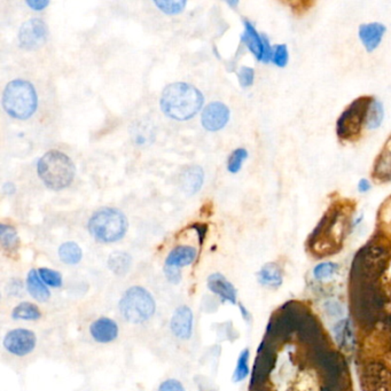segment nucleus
<instances>
[{"mask_svg":"<svg viewBox=\"0 0 391 391\" xmlns=\"http://www.w3.org/2000/svg\"><path fill=\"white\" fill-rule=\"evenodd\" d=\"M26 290L29 295L37 302H48L51 299V290L48 285L41 280L38 270H30L26 280Z\"/></svg>","mask_w":391,"mask_h":391,"instance_id":"obj_18","label":"nucleus"},{"mask_svg":"<svg viewBox=\"0 0 391 391\" xmlns=\"http://www.w3.org/2000/svg\"><path fill=\"white\" fill-rule=\"evenodd\" d=\"M350 326L347 325V321H342V323H339L337 326V337L339 343L341 345H343V343H347L349 339H351Z\"/></svg>","mask_w":391,"mask_h":391,"instance_id":"obj_33","label":"nucleus"},{"mask_svg":"<svg viewBox=\"0 0 391 391\" xmlns=\"http://www.w3.org/2000/svg\"><path fill=\"white\" fill-rule=\"evenodd\" d=\"M48 26L41 19H30L21 26L19 44L26 51H34L44 46L48 41Z\"/></svg>","mask_w":391,"mask_h":391,"instance_id":"obj_8","label":"nucleus"},{"mask_svg":"<svg viewBox=\"0 0 391 391\" xmlns=\"http://www.w3.org/2000/svg\"><path fill=\"white\" fill-rule=\"evenodd\" d=\"M41 311L34 303L21 302L12 311V319L36 321L41 319Z\"/></svg>","mask_w":391,"mask_h":391,"instance_id":"obj_23","label":"nucleus"},{"mask_svg":"<svg viewBox=\"0 0 391 391\" xmlns=\"http://www.w3.org/2000/svg\"><path fill=\"white\" fill-rule=\"evenodd\" d=\"M157 391H186L181 381L176 379H168L161 383Z\"/></svg>","mask_w":391,"mask_h":391,"instance_id":"obj_35","label":"nucleus"},{"mask_svg":"<svg viewBox=\"0 0 391 391\" xmlns=\"http://www.w3.org/2000/svg\"><path fill=\"white\" fill-rule=\"evenodd\" d=\"M249 358H250L249 349H243L239 354L234 373H233V381L237 382V383L245 381V379L248 378L249 373H250Z\"/></svg>","mask_w":391,"mask_h":391,"instance_id":"obj_26","label":"nucleus"},{"mask_svg":"<svg viewBox=\"0 0 391 391\" xmlns=\"http://www.w3.org/2000/svg\"><path fill=\"white\" fill-rule=\"evenodd\" d=\"M197 257V250L192 245H177L174 247L166 259L164 266H171L176 269H181L191 265Z\"/></svg>","mask_w":391,"mask_h":391,"instance_id":"obj_16","label":"nucleus"},{"mask_svg":"<svg viewBox=\"0 0 391 391\" xmlns=\"http://www.w3.org/2000/svg\"><path fill=\"white\" fill-rule=\"evenodd\" d=\"M37 174L46 188L59 192L72 185L75 179L76 167L67 154L50 150L38 161Z\"/></svg>","mask_w":391,"mask_h":391,"instance_id":"obj_2","label":"nucleus"},{"mask_svg":"<svg viewBox=\"0 0 391 391\" xmlns=\"http://www.w3.org/2000/svg\"><path fill=\"white\" fill-rule=\"evenodd\" d=\"M24 285L21 279H12L7 286V294L10 296H21L23 293Z\"/></svg>","mask_w":391,"mask_h":391,"instance_id":"obj_36","label":"nucleus"},{"mask_svg":"<svg viewBox=\"0 0 391 391\" xmlns=\"http://www.w3.org/2000/svg\"><path fill=\"white\" fill-rule=\"evenodd\" d=\"M163 272L168 281L172 283V285H178L183 279L181 269H176V268H171V266H164Z\"/></svg>","mask_w":391,"mask_h":391,"instance_id":"obj_34","label":"nucleus"},{"mask_svg":"<svg viewBox=\"0 0 391 391\" xmlns=\"http://www.w3.org/2000/svg\"><path fill=\"white\" fill-rule=\"evenodd\" d=\"M119 312L123 319L133 325L146 323L157 311L153 295L141 286L130 287L119 302Z\"/></svg>","mask_w":391,"mask_h":391,"instance_id":"obj_5","label":"nucleus"},{"mask_svg":"<svg viewBox=\"0 0 391 391\" xmlns=\"http://www.w3.org/2000/svg\"><path fill=\"white\" fill-rule=\"evenodd\" d=\"M59 259L67 265H77L83 259V250L76 242L67 241L59 247Z\"/></svg>","mask_w":391,"mask_h":391,"instance_id":"obj_21","label":"nucleus"},{"mask_svg":"<svg viewBox=\"0 0 391 391\" xmlns=\"http://www.w3.org/2000/svg\"><path fill=\"white\" fill-rule=\"evenodd\" d=\"M228 5L231 7L238 6L239 1H228Z\"/></svg>","mask_w":391,"mask_h":391,"instance_id":"obj_42","label":"nucleus"},{"mask_svg":"<svg viewBox=\"0 0 391 391\" xmlns=\"http://www.w3.org/2000/svg\"><path fill=\"white\" fill-rule=\"evenodd\" d=\"M371 183L368 179H361L359 181V184H358V191L361 192V193H366V192L371 190Z\"/></svg>","mask_w":391,"mask_h":391,"instance_id":"obj_39","label":"nucleus"},{"mask_svg":"<svg viewBox=\"0 0 391 391\" xmlns=\"http://www.w3.org/2000/svg\"><path fill=\"white\" fill-rule=\"evenodd\" d=\"M248 159V152L245 148H237L228 157V170L231 174H238L241 170L242 164Z\"/></svg>","mask_w":391,"mask_h":391,"instance_id":"obj_28","label":"nucleus"},{"mask_svg":"<svg viewBox=\"0 0 391 391\" xmlns=\"http://www.w3.org/2000/svg\"><path fill=\"white\" fill-rule=\"evenodd\" d=\"M207 286L208 290L217 296L218 299H221V302L237 304L238 301L237 288L224 274L218 272L210 274L208 277Z\"/></svg>","mask_w":391,"mask_h":391,"instance_id":"obj_12","label":"nucleus"},{"mask_svg":"<svg viewBox=\"0 0 391 391\" xmlns=\"http://www.w3.org/2000/svg\"><path fill=\"white\" fill-rule=\"evenodd\" d=\"M108 269L119 277L126 276L132 266V257L126 252H114L107 261Z\"/></svg>","mask_w":391,"mask_h":391,"instance_id":"obj_20","label":"nucleus"},{"mask_svg":"<svg viewBox=\"0 0 391 391\" xmlns=\"http://www.w3.org/2000/svg\"><path fill=\"white\" fill-rule=\"evenodd\" d=\"M385 34V26L378 22L363 24L359 28V38L368 52H373L375 48H378Z\"/></svg>","mask_w":391,"mask_h":391,"instance_id":"obj_17","label":"nucleus"},{"mask_svg":"<svg viewBox=\"0 0 391 391\" xmlns=\"http://www.w3.org/2000/svg\"><path fill=\"white\" fill-rule=\"evenodd\" d=\"M194 314L188 305L178 306L171 317L170 330L174 337L179 340H190L193 334Z\"/></svg>","mask_w":391,"mask_h":391,"instance_id":"obj_11","label":"nucleus"},{"mask_svg":"<svg viewBox=\"0 0 391 391\" xmlns=\"http://www.w3.org/2000/svg\"><path fill=\"white\" fill-rule=\"evenodd\" d=\"M154 5L167 15H177L184 12L188 5L186 0H155Z\"/></svg>","mask_w":391,"mask_h":391,"instance_id":"obj_27","label":"nucleus"},{"mask_svg":"<svg viewBox=\"0 0 391 391\" xmlns=\"http://www.w3.org/2000/svg\"><path fill=\"white\" fill-rule=\"evenodd\" d=\"M192 228L195 230L197 233V238H199V243L200 245H203L204 239H205V235H207L208 226L205 224H193L192 225Z\"/></svg>","mask_w":391,"mask_h":391,"instance_id":"obj_38","label":"nucleus"},{"mask_svg":"<svg viewBox=\"0 0 391 391\" xmlns=\"http://www.w3.org/2000/svg\"><path fill=\"white\" fill-rule=\"evenodd\" d=\"M88 230L97 241L114 243L126 237L129 230V221L119 209L105 207L90 217Z\"/></svg>","mask_w":391,"mask_h":391,"instance_id":"obj_4","label":"nucleus"},{"mask_svg":"<svg viewBox=\"0 0 391 391\" xmlns=\"http://www.w3.org/2000/svg\"><path fill=\"white\" fill-rule=\"evenodd\" d=\"M361 380L366 391H391V372L385 365H368Z\"/></svg>","mask_w":391,"mask_h":391,"instance_id":"obj_10","label":"nucleus"},{"mask_svg":"<svg viewBox=\"0 0 391 391\" xmlns=\"http://www.w3.org/2000/svg\"><path fill=\"white\" fill-rule=\"evenodd\" d=\"M288 59H290V55H288L286 45H277L274 51H273L272 57V61L276 63V66L281 67V68L286 67L287 63H288Z\"/></svg>","mask_w":391,"mask_h":391,"instance_id":"obj_31","label":"nucleus"},{"mask_svg":"<svg viewBox=\"0 0 391 391\" xmlns=\"http://www.w3.org/2000/svg\"><path fill=\"white\" fill-rule=\"evenodd\" d=\"M3 345L8 354L15 357H24L34 350L37 345V337L32 330L15 328L5 335Z\"/></svg>","mask_w":391,"mask_h":391,"instance_id":"obj_7","label":"nucleus"},{"mask_svg":"<svg viewBox=\"0 0 391 391\" xmlns=\"http://www.w3.org/2000/svg\"><path fill=\"white\" fill-rule=\"evenodd\" d=\"M339 265L333 262L320 263L313 269V277L319 281L330 279L337 272Z\"/></svg>","mask_w":391,"mask_h":391,"instance_id":"obj_30","label":"nucleus"},{"mask_svg":"<svg viewBox=\"0 0 391 391\" xmlns=\"http://www.w3.org/2000/svg\"><path fill=\"white\" fill-rule=\"evenodd\" d=\"M203 93L190 83H171L161 94L160 107L164 115L177 122H186L200 112Z\"/></svg>","mask_w":391,"mask_h":391,"instance_id":"obj_1","label":"nucleus"},{"mask_svg":"<svg viewBox=\"0 0 391 391\" xmlns=\"http://www.w3.org/2000/svg\"><path fill=\"white\" fill-rule=\"evenodd\" d=\"M259 283L269 288H279L283 285V271L277 263H268L257 273Z\"/></svg>","mask_w":391,"mask_h":391,"instance_id":"obj_19","label":"nucleus"},{"mask_svg":"<svg viewBox=\"0 0 391 391\" xmlns=\"http://www.w3.org/2000/svg\"><path fill=\"white\" fill-rule=\"evenodd\" d=\"M1 103L7 115L26 121L32 117L37 110V91L30 82L24 79H14L3 90Z\"/></svg>","mask_w":391,"mask_h":391,"instance_id":"obj_3","label":"nucleus"},{"mask_svg":"<svg viewBox=\"0 0 391 391\" xmlns=\"http://www.w3.org/2000/svg\"><path fill=\"white\" fill-rule=\"evenodd\" d=\"M204 171L200 166H188L179 174L178 184L185 194L194 195L203 186Z\"/></svg>","mask_w":391,"mask_h":391,"instance_id":"obj_14","label":"nucleus"},{"mask_svg":"<svg viewBox=\"0 0 391 391\" xmlns=\"http://www.w3.org/2000/svg\"><path fill=\"white\" fill-rule=\"evenodd\" d=\"M241 41L257 60L263 61L265 55L266 38L262 37L248 21H245V31L242 34Z\"/></svg>","mask_w":391,"mask_h":391,"instance_id":"obj_15","label":"nucleus"},{"mask_svg":"<svg viewBox=\"0 0 391 391\" xmlns=\"http://www.w3.org/2000/svg\"><path fill=\"white\" fill-rule=\"evenodd\" d=\"M0 243L7 252H15L20 247V238L12 225H0Z\"/></svg>","mask_w":391,"mask_h":391,"instance_id":"obj_24","label":"nucleus"},{"mask_svg":"<svg viewBox=\"0 0 391 391\" xmlns=\"http://www.w3.org/2000/svg\"><path fill=\"white\" fill-rule=\"evenodd\" d=\"M239 310H240V312H241V316L245 321H250L252 319V317H250V313H249L248 310L245 309V305H242V304H239Z\"/></svg>","mask_w":391,"mask_h":391,"instance_id":"obj_41","label":"nucleus"},{"mask_svg":"<svg viewBox=\"0 0 391 391\" xmlns=\"http://www.w3.org/2000/svg\"><path fill=\"white\" fill-rule=\"evenodd\" d=\"M372 99L368 97L357 99L348 107L337 121V132L341 139L352 140L361 133L363 124L366 122L368 107Z\"/></svg>","mask_w":391,"mask_h":391,"instance_id":"obj_6","label":"nucleus"},{"mask_svg":"<svg viewBox=\"0 0 391 391\" xmlns=\"http://www.w3.org/2000/svg\"><path fill=\"white\" fill-rule=\"evenodd\" d=\"M90 335L97 343H112L119 337V325L108 317H100L90 325Z\"/></svg>","mask_w":391,"mask_h":391,"instance_id":"obj_13","label":"nucleus"},{"mask_svg":"<svg viewBox=\"0 0 391 391\" xmlns=\"http://www.w3.org/2000/svg\"><path fill=\"white\" fill-rule=\"evenodd\" d=\"M385 117V108L381 102L378 100H373L371 105L368 107V115H366V126L368 129H378L381 126L382 121Z\"/></svg>","mask_w":391,"mask_h":391,"instance_id":"obj_25","label":"nucleus"},{"mask_svg":"<svg viewBox=\"0 0 391 391\" xmlns=\"http://www.w3.org/2000/svg\"><path fill=\"white\" fill-rule=\"evenodd\" d=\"M231 112L223 102L214 101L208 103L202 110L201 124L209 132H217L228 126Z\"/></svg>","mask_w":391,"mask_h":391,"instance_id":"obj_9","label":"nucleus"},{"mask_svg":"<svg viewBox=\"0 0 391 391\" xmlns=\"http://www.w3.org/2000/svg\"><path fill=\"white\" fill-rule=\"evenodd\" d=\"M38 273H39L41 280L51 288H60L63 283V278L59 271L48 269V268H41V269H38Z\"/></svg>","mask_w":391,"mask_h":391,"instance_id":"obj_29","label":"nucleus"},{"mask_svg":"<svg viewBox=\"0 0 391 391\" xmlns=\"http://www.w3.org/2000/svg\"><path fill=\"white\" fill-rule=\"evenodd\" d=\"M26 3L27 6L30 7L31 10L41 12L50 5V1L48 0H27Z\"/></svg>","mask_w":391,"mask_h":391,"instance_id":"obj_37","label":"nucleus"},{"mask_svg":"<svg viewBox=\"0 0 391 391\" xmlns=\"http://www.w3.org/2000/svg\"><path fill=\"white\" fill-rule=\"evenodd\" d=\"M374 177L379 181H391V141H389L388 146L382 150L375 162Z\"/></svg>","mask_w":391,"mask_h":391,"instance_id":"obj_22","label":"nucleus"},{"mask_svg":"<svg viewBox=\"0 0 391 391\" xmlns=\"http://www.w3.org/2000/svg\"><path fill=\"white\" fill-rule=\"evenodd\" d=\"M3 191L5 194L12 195L17 191V188H15V185H14L13 183H6V184L3 186Z\"/></svg>","mask_w":391,"mask_h":391,"instance_id":"obj_40","label":"nucleus"},{"mask_svg":"<svg viewBox=\"0 0 391 391\" xmlns=\"http://www.w3.org/2000/svg\"><path fill=\"white\" fill-rule=\"evenodd\" d=\"M238 77L242 88H249L252 86L255 79V70L250 67H241L239 70Z\"/></svg>","mask_w":391,"mask_h":391,"instance_id":"obj_32","label":"nucleus"}]
</instances>
